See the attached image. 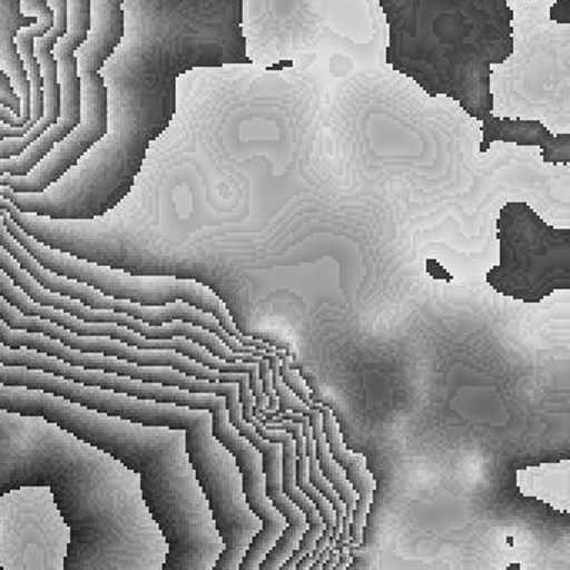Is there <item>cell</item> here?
I'll return each mask as SVG.
<instances>
[{
  "mask_svg": "<svg viewBox=\"0 0 570 570\" xmlns=\"http://www.w3.org/2000/svg\"><path fill=\"white\" fill-rule=\"evenodd\" d=\"M302 432L305 436V452L306 459H308V475L312 480L313 485L332 502L333 509L336 513V525L333 530L332 537H330V547L335 546L336 540L342 535L343 522H345L346 507L343 503L340 493L333 489L332 482L323 475L322 469H320L318 459H316L315 440H313L312 426H309L308 416L302 422Z\"/></svg>",
  "mask_w": 570,
  "mask_h": 570,
  "instance_id": "ac0fdd59",
  "label": "cell"
},
{
  "mask_svg": "<svg viewBox=\"0 0 570 570\" xmlns=\"http://www.w3.org/2000/svg\"><path fill=\"white\" fill-rule=\"evenodd\" d=\"M91 31V0H68V31L58 39L52 56L58 62V82L61 88V115L24 153L0 159V176H24L81 122V79L78 75L76 51L85 45Z\"/></svg>",
  "mask_w": 570,
  "mask_h": 570,
  "instance_id": "ba28073f",
  "label": "cell"
},
{
  "mask_svg": "<svg viewBox=\"0 0 570 570\" xmlns=\"http://www.w3.org/2000/svg\"><path fill=\"white\" fill-rule=\"evenodd\" d=\"M320 403H313L308 406L305 415L308 416L309 426H312L313 440H315L316 459H318L320 469L323 475L332 482L333 489L340 493L343 503L346 507L345 522H343L342 535L336 540L333 550L340 552V549L345 546H352L350 539V523H352L353 512H355L356 500H358V492L355 487L350 482L346 476L345 469L336 462L335 456L330 452L328 442H326L325 430H323L322 412H320Z\"/></svg>",
  "mask_w": 570,
  "mask_h": 570,
  "instance_id": "e0dca14e",
  "label": "cell"
},
{
  "mask_svg": "<svg viewBox=\"0 0 570 570\" xmlns=\"http://www.w3.org/2000/svg\"><path fill=\"white\" fill-rule=\"evenodd\" d=\"M320 412H322L323 430H325L330 452L335 456L336 462L345 469L346 476L358 492L355 512H353L352 523H350V539H352V550L355 552L363 543V530H365L370 507H372L373 495H375L376 480L373 473L366 469V456L346 449L338 420L333 415V410L322 405Z\"/></svg>",
  "mask_w": 570,
  "mask_h": 570,
  "instance_id": "9a60e30c",
  "label": "cell"
},
{
  "mask_svg": "<svg viewBox=\"0 0 570 570\" xmlns=\"http://www.w3.org/2000/svg\"><path fill=\"white\" fill-rule=\"evenodd\" d=\"M0 269H2V272L14 282V285L19 286L29 298L41 303V305L52 306V308L62 309V312L69 313V315L78 316L82 322L115 323V325L125 326V328L132 330V332L149 340H169L175 338V336H185V338L205 346L213 355L226 360V362L258 363L259 360H262L259 356L236 353L235 350L229 348L216 333L202 328V326L193 325V323L183 322V320H175V322L166 323V325L163 326H151L148 325V323L141 322V320L132 318V316L108 312V309H95L91 308V306L82 305L78 299L58 295V293L39 285L35 276L29 275L2 245H0Z\"/></svg>",
  "mask_w": 570,
  "mask_h": 570,
  "instance_id": "9c48e42d",
  "label": "cell"
},
{
  "mask_svg": "<svg viewBox=\"0 0 570 570\" xmlns=\"http://www.w3.org/2000/svg\"><path fill=\"white\" fill-rule=\"evenodd\" d=\"M209 412H212L213 435L235 456L236 466L242 473L246 503L249 510L262 520V532L249 543L238 569L259 570V563L278 542L288 522L266 495L262 452L229 422L225 396L216 395Z\"/></svg>",
  "mask_w": 570,
  "mask_h": 570,
  "instance_id": "30bf717a",
  "label": "cell"
},
{
  "mask_svg": "<svg viewBox=\"0 0 570 570\" xmlns=\"http://www.w3.org/2000/svg\"><path fill=\"white\" fill-rule=\"evenodd\" d=\"M185 445L189 465L195 470L215 515L219 535L226 543L215 569H238L246 549L255 539V533L246 525L252 510L242 505L246 499L245 493L236 490L242 482L238 466L233 463L232 453L213 435L209 410H202L198 419L185 430Z\"/></svg>",
  "mask_w": 570,
  "mask_h": 570,
  "instance_id": "277c9868",
  "label": "cell"
},
{
  "mask_svg": "<svg viewBox=\"0 0 570 570\" xmlns=\"http://www.w3.org/2000/svg\"><path fill=\"white\" fill-rule=\"evenodd\" d=\"M0 342L11 346V348L26 346V348L56 356V358L62 360V362L72 366L101 370V372L115 373V375L128 376V379L141 380V382L178 386V389L188 390L193 393H215V395L226 396L238 385V383L208 382V380L195 379V376L185 375V373L169 368V366H139L135 363L125 362V360L115 358V356L78 352V350L69 348L65 343L49 338L42 333L11 328L2 320H0Z\"/></svg>",
  "mask_w": 570,
  "mask_h": 570,
  "instance_id": "7c38bea8",
  "label": "cell"
},
{
  "mask_svg": "<svg viewBox=\"0 0 570 570\" xmlns=\"http://www.w3.org/2000/svg\"><path fill=\"white\" fill-rule=\"evenodd\" d=\"M0 363L42 370V372L52 373L61 379L82 383V385L98 386V389L111 390V392L125 393V395L138 396L142 400H153V402L175 403V405L188 406V409L209 410L216 396L215 393H193L178 389V386L141 382V380L128 379V376H119L115 373L101 372V370L72 366L56 356L46 355V353L26 348V346L11 348L2 342H0Z\"/></svg>",
  "mask_w": 570,
  "mask_h": 570,
  "instance_id": "4fadbf2b",
  "label": "cell"
},
{
  "mask_svg": "<svg viewBox=\"0 0 570 570\" xmlns=\"http://www.w3.org/2000/svg\"><path fill=\"white\" fill-rule=\"evenodd\" d=\"M512 0H379L389 28L385 62L430 98H449L482 125L480 153L493 142L539 148L543 163L569 165L570 135L542 122L495 116L492 72L515 51ZM570 0L550 19L569 26Z\"/></svg>",
  "mask_w": 570,
  "mask_h": 570,
  "instance_id": "6da1fadb",
  "label": "cell"
},
{
  "mask_svg": "<svg viewBox=\"0 0 570 570\" xmlns=\"http://www.w3.org/2000/svg\"><path fill=\"white\" fill-rule=\"evenodd\" d=\"M255 429L263 439L272 440V442L282 445L283 492L292 499L293 503H296V505L303 510L306 520H308V529H306L298 549L292 553V557H289V559L283 563L282 569H279L296 570V563L315 549L316 542H318L320 537L325 532V522H323L315 503L306 497V493H303V490L299 489L298 483H296V446L292 433L286 432V430L268 429V426L262 425L258 420L255 422Z\"/></svg>",
  "mask_w": 570,
  "mask_h": 570,
  "instance_id": "2e32d148",
  "label": "cell"
},
{
  "mask_svg": "<svg viewBox=\"0 0 570 570\" xmlns=\"http://www.w3.org/2000/svg\"><path fill=\"white\" fill-rule=\"evenodd\" d=\"M0 245L4 246L12 258L29 273L35 276L36 282L58 295L68 296V298L78 299L82 305L91 306L95 309H108V312L122 313V315L132 316V318L141 320L151 326H163L166 323L175 322V320H183V322L193 323V325L202 326V328L209 330L216 333L229 348L235 350L236 353L243 355L259 356V358H268L269 353L265 350L255 348V346H246L239 342L236 336L229 335L222 323L218 322L216 316L212 313L203 312L196 306L189 305L185 302L168 303L163 306H145L139 303L126 302V299H116L105 293L98 292L92 286L86 283L76 282V279L66 278V276L56 275V273L46 269L41 263L36 262L26 248H22L14 236L6 229V226L0 222Z\"/></svg>",
  "mask_w": 570,
  "mask_h": 570,
  "instance_id": "5b68a950",
  "label": "cell"
},
{
  "mask_svg": "<svg viewBox=\"0 0 570 570\" xmlns=\"http://www.w3.org/2000/svg\"><path fill=\"white\" fill-rule=\"evenodd\" d=\"M249 389H252L253 396H255V419L262 416L263 413L268 409V396L263 392L262 379H259V365H256L255 368L249 372Z\"/></svg>",
  "mask_w": 570,
  "mask_h": 570,
  "instance_id": "44dd1931",
  "label": "cell"
},
{
  "mask_svg": "<svg viewBox=\"0 0 570 570\" xmlns=\"http://www.w3.org/2000/svg\"><path fill=\"white\" fill-rule=\"evenodd\" d=\"M0 222L36 262L41 263L46 269L56 275L86 283L111 298L126 299V302L139 303V305L163 306L175 302L189 303V305L216 316L223 328L229 335L236 336L243 345L255 346V348L265 350L266 353L279 352V348L273 346L272 343L262 342V340H256L255 336L246 335L238 330L226 303L212 288L196 279L176 278V276L128 275L121 269L86 262L69 252L45 245L35 236L28 235L8 213H0Z\"/></svg>",
  "mask_w": 570,
  "mask_h": 570,
  "instance_id": "3957f363",
  "label": "cell"
},
{
  "mask_svg": "<svg viewBox=\"0 0 570 570\" xmlns=\"http://www.w3.org/2000/svg\"><path fill=\"white\" fill-rule=\"evenodd\" d=\"M0 383L2 385L26 386L62 396L72 403L98 410L119 419L131 420L149 426H168V429L186 430L198 419L202 410L142 400L98 386L82 385L68 379L42 372V370L26 368V366L2 365L0 363Z\"/></svg>",
  "mask_w": 570,
  "mask_h": 570,
  "instance_id": "52a82bcc",
  "label": "cell"
},
{
  "mask_svg": "<svg viewBox=\"0 0 570 570\" xmlns=\"http://www.w3.org/2000/svg\"><path fill=\"white\" fill-rule=\"evenodd\" d=\"M0 320L11 328L42 333V335L58 340L69 348L78 350V352L115 356V358L125 360V362L135 363L139 366H169V368L178 370L185 375L208 380V382L238 383L243 416H245L246 422H255V413H253L255 396H253L252 389H249V373L212 370L202 365V363L195 362L189 356L175 352V350H139L136 346L118 342V340L108 338V336L78 335V333L69 332V330L62 328V326L56 325L49 320L24 315V313L14 308L11 303L6 302L2 296H0Z\"/></svg>",
  "mask_w": 570,
  "mask_h": 570,
  "instance_id": "8992f818",
  "label": "cell"
},
{
  "mask_svg": "<svg viewBox=\"0 0 570 570\" xmlns=\"http://www.w3.org/2000/svg\"><path fill=\"white\" fill-rule=\"evenodd\" d=\"M0 106H4L9 111L14 112L12 118H19L22 112V99L12 86L11 79L0 69Z\"/></svg>",
  "mask_w": 570,
  "mask_h": 570,
  "instance_id": "ffe728a7",
  "label": "cell"
},
{
  "mask_svg": "<svg viewBox=\"0 0 570 570\" xmlns=\"http://www.w3.org/2000/svg\"><path fill=\"white\" fill-rule=\"evenodd\" d=\"M292 358H289L288 353L282 358V365H279V376H282L283 382L289 386V389L295 392L296 396L303 400L306 405L312 406L315 403V399H313L312 389L306 385L303 376L299 375L298 370L292 368Z\"/></svg>",
  "mask_w": 570,
  "mask_h": 570,
  "instance_id": "d6986e66",
  "label": "cell"
},
{
  "mask_svg": "<svg viewBox=\"0 0 570 570\" xmlns=\"http://www.w3.org/2000/svg\"><path fill=\"white\" fill-rule=\"evenodd\" d=\"M225 399L232 425L262 452L263 470H265L266 479V495L272 500L273 505L278 509V512L285 517L286 522H288V527H286L283 535L279 537L278 542L269 550L265 560L259 563V569L262 570H279L283 563L292 557V553L298 549L299 542H302L303 535H305L306 529H308V520H306L303 510L283 492L282 445L272 442V440L263 439L256 432L255 425L246 422L245 416H243L242 402H239V385H236Z\"/></svg>",
  "mask_w": 570,
  "mask_h": 570,
  "instance_id": "5bb4252c",
  "label": "cell"
},
{
  "mask_svg": "<svg viewBox=\"0 0 570 570\" xmlns=\"http://www.w3.org/2000/svg\"><path fill=\"white\" fill-rule=\"evenodd\" d=\"M0 296L6 302L11 303L19 312L24 313V315L49 320V322L56 323V325L62 326V328L69 330V332L78 333V335L108 336V338L118 340V342L136 346L139 350H175V352L189 356V358L208 366V368L219 370V372L249 373L258 365V363L249 362H226V360L213 355L205 346L191 342V340L185 338V336H175V338L169 340H149L138 335L132 330L125 328V326L115 325V323L82 322L78 316L69 315V313L52 308V306L41 305V303L29 298L2 269H0Z\"/></svg>",
  "mask_w": 570,
  "mask_h": 570,
  "instance_id": "8fae6325",
  "label": "cell"
},
{
  "mask_svg": "<svg viewBox=\"0 0 570 570\" xmlns=\"http://www.w3.org/2000/svg\"><path fill=\"white\" fill-rule=\"evenodd\" d=\"M0 410L22 416H39L56 423L98 450L125 463L141 476L142 495L165 530L169 546L176 542V500L185 489L186 470L181 463L183 430L149 426L131 420L86 409L62 396L26 386L0 383Z\"/></svg>",
  "mask_w": 570,
  "mask_h": 570,
  "instance_id": "7a4b0ae2",
  "label": "cell"
}]
</instances>
